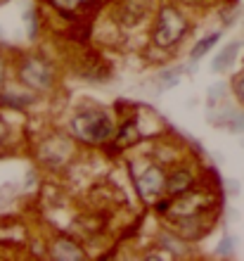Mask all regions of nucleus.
I'll return each mask as SVG.
<instances>
[{
    "label": "nucleus",
    "mask_w": 244,
    "mask_h": 261,
    "mask_svg": "<svg viewBox=\"0 0 244 261\" xmlns=\"http://www.w3.org/2000/svg\"><path fill=\"white\" fill-rule=\"evenodd\" d=\"M71 128H74L76 136L81 138V140H86V143H102V140H107V138L112 136L114 126H112V119H109L104 112L86 110V112H78L74 117Z\"/></svg>",
    "instance_id": "1"
},
{
    "label": "nucleus",
    "mask_w": 244,
    "mask_h": 261,
    "mask_svg": "<svg viewBox=\"0 0 244 261\" xmlns=\"http://www.w3.org/2000/svg\"><path fill=\"white\" fill-rule=\"evenodd\" d=\"M185 29H187V21L183 19V14L173 7H164L154 27V43L161 48H169L185 34Z\"/></svg>",
    "instance_id": "2"
},
{
    "label": "nucleus",
    "mask_w": 244,
    "mask_h": 261,
    "mask_svg": "<svg viewBox=\"0 0 244 261\" xmlns=\"http://www.w3.org/2000/svg\"><path fill=\"white\" fill-rule=\"evenodd\" d=\"M21 81L31 86V88H50V83H52V71H50L48 64H43L41 60H26V62L21 64Z\"/></svg>",
    "instance_id": "3"
},
{
    "label": "nucleus",
    "mask_w": 244,
    "mask_h": 261,
    "mask_svg": "<svg viewBox=\"0 0 244 261\" xmlns=\"http://www.w3.org/2000/svg\"><path fill=\"white\" fill-rule=\"evenodd\" d=\"M164 188H166V180H164V171L159 166H149L147 171L138 178V190H140V195L145 199L156 197Z\"/></svg>",
    "instance_id": "4"
},
{
    "label": "nucleus",
    "mask_w": 244,
    "mask_h": 261,
    "mask_svg": "<svg viewBox=\"0 0 244 261\" xmlns=\"http://www.w3.org/2000/svg\"><path fill=\"white\" fill-rule=\"evenodd\" d=\"M237 50H239V43H230V45H225L221 53H218L216 57H213V71H225L228 67H232V62H235V57H237Z\"/></svg>",
    "instance_id": "5"
},
{
    "label": "nucleus",
    "mask_w": 244,
    "mask_h": 261,
    "mask_svg": "<svg viewBox=\"0 0 244 261\" xmlns=\"http://www.w3.org/2000/svg\"><path fill=\"white\" fill-rule=\"evenodd\" d=\"M52 256L55 259H69V261H76V259H83V252L78 247H76L74 242L69 240H60L55 242V249H52Z\"/></svg>",
    "instance_id": "6"
},
{
    "label": "nucleus",
    "mask_w": 244,
    "mask_h": 261,
    "mask_svg": "<svg viewBox=\"0 0 244 261\" xmlns=\"http://www.w3.org/2000/svg\"><path fill=\"white\" fill-rule=\"evenodd\" d=\"M190 186H192V173L190 171H178L169 178L166 190H169L171 195H180V193H185Z\"/></svg>",
    "instance_id": "7"
},
{
    "label": "nucleus",
    "mask_w": 244,
    "mask_h": 261,
    "mask_svg": "<svg viewBox=\"0 0 244 261\" xmlns=\"http://www.w3.org/2000/svg\"><path fill=\"white\" fill-rule=\"evenodd\" d=\"M218 41H221V34H209L206 38H202V41L195 45V50H192V60H202V57L206 55Z\"/></svg>",
    "instance_id": "8"
},
{
    "label": "nucleus",
    "mask_w": 244,
    "mask_h": 261,
    "mask_svg": "<svg viewBox=\"0 0 244 261\" xmlns=\"http://www.w3.org/2000/svg\"><path fill=\"white\" fill-rule=\"evenodd\" d=\"M130 140H138V130H133V124H126L121 128V138H119V143H121V145H128Z\"/></svg>",
    "instance_id": "9"
},
{
    "label": "nucleus",
    "mask_w": 244,
    "mask_h": 261,
    "mask_svg": "<svg viewBox=\"0 0 244 261\" xmlns=\"http://www.w3.org/2000/svg\"><path fill=\"white\" fill-rule=\"evenodd\" d=\"M24 19H26V27H29V38H36V34H38V27H36V12L34 10H29V12L24 14Z\"/></svg>",
    "instance_id": "10"
},
{
    "label": "nucleus",
    "mask_w": 244,
    "mask_h": 261,
    "mask_svg": "<svg viewBox=\"0 0 244 261\" xmlns=\"http://www.w3.org/2000/svg\"><path fill=\"white\" fill-rule=\"evenodd\" d=\"M230 249H232V240H230V238H225L223 245L218 247V254H230Z\"/></svg>",
    "instance_id": "11"
},
{
    "label": "nucleus",
    "mask_w": 244,
    "mask_h": 261,
    "mask_svg": "<svg viewBox=\"0 0 244 261\" xmlns=\"http://www.w3.org/2000/svg\"><path fill=\"white\" fill-rule=\"evenodd\" d=\"M57 3L64 7H76V5H81V3H86V0H57Z\"/></svg>",
    "instance_id": "12"
},
{
    "label": "nucleus",
    "mask_w": 244,
    "mask_h": 261,
    "mask_svg": "<svg viewBox=\"0 0 244 261\" xmlns=\"http://www.w3.org/2000/svg\"><path fill=\"white\" fill-rule=\"evenodd\" d=\"M235 90H237V95H239V100L244 102V79H239L237 83H235Z\"/></svg>",
    "instance_id": "13"
},
{
    "label": "nucleus",
    "mask_w": 244,
    "mask_h": 261,
    "mask_svg": "<svg viewBox=\"0 0 244 261\" xmlns=\"http://www.w3.org/2000/svg\"><path fill=\"white\" fill-rule=\"evenodd\" d=\"M0 81H3V64H0Z\"/></svg>",
    "instance_id": "14"
}]
</instances>
